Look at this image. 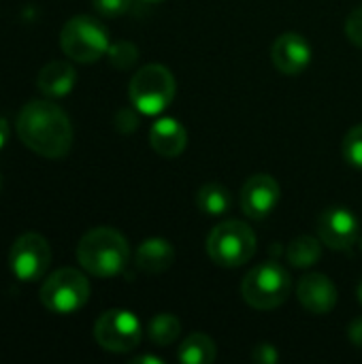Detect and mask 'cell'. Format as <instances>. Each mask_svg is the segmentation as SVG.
<instances>
[{
    "label": "cell",
    "mask_w": 362,
    "mask_h": 364,
    "mask_svg": "<svg viewBox=\"0 0 362 364\" xmlns=\"http://www.w3.org/2000/svg\"><path fill=\"white\" fill-rule=\"evenodd\" d=\"M15 130L19 141L41 158H64L73 147V124L68 115L49 100H30L21 107Z\"/></svg>",
    "instance_id": "cell-1"
},
{
    "label": "cell",
    "mask_w": 362,
    "mask_h": 364,
    "mask_svg": "<svg viewBox=\"0 0 362 364\" xmlns=\"http://www.w3.org/2000/svg\"><path fill=\"white\" fill-rule=\"evenodd\" d=\"M130 247L126 237L111 226L87 230L77 245V260L81 269L100 279L119 275L126 269Z\"/></svg>",
    "instance_id": "cell-2"
},
{
    "label": "cell",
    "mask_w": 362,
    "mask_h": 364,
    "mask_svg": "<svg viewBox=\"0 0 362 364\" xmlns=\"http://www.w3.org/2000/svg\"><path fill=\"white\" fill-rule=\"evenodd\" d=\"M292 292V279L288 269L275 260H265L254 267L241 282L243 301L258 311H273L282 307Z\"/></svg>",
    "instance_id": "cell-3"
},
{
    "label": "cell",
    "mask_w": 362,
    "mask_h": 364,
    "mask_svg": "<svg viewBox=\"0 0 362 364\" xmlns=\"http://www.w3.org/2000/svg\"><path fill=\"white\" fill-rule=\"evenodd\" d=\"M177 83L173 73L162 64L141 66L128 85V96L132 107L141 115H160L173 102Z\"/></svg>",
    "instance_id": "cell-4"
},
{
    "label": "cell",
    "mask_w": 362,
    "mask_h": 364,
    "mask_svg": "<svg viewBox=\"0 0 362 364\" xmlns=\"http://www.w3.org/2000/svg\"><path fill=\"white\" fill-rule=\"evenodd\" d=\"M256 254V235L250 224L241 220H226L218 224L207 237V256L213 264L237 269L250 262Z\"/></svg>",
    "instance_id": "cell-5"
},
{
    "label": "cell",
    "mask_w": 362,
    "mask_h": 364,
    "mask_svg": "<svg viewBox=\"0 0 362 364\" xmlns=\"http://www.w3.org/2000/svg\"><path fill=\"white\" fill-rule=\"evenodd\" d=\"M109 45L107 28L87 15L70 17L60 30V47L64 55L79 64L98 62L102 55H107Z\"/></svg>",
    "instance_id": "cell-6"
},
{
    "label": "cell",
    "mask_w": 362,
    "mask_h": 364,
    "mask_svg": "<svg viewBox=\"0 0 362 364\" xmlns=\"http://www.w3.org/2000/svg\"><path fill=\"white\" fill-rule=\"evenodd\" d=\"M90 282L77 269H58L51 273L38 292L41 305L55 316H70L83 309L90 301Z\"/></svg>",
    "instance_id": "cell-7"
},
{
    "label": "cell",
    "mask_w": 362,
    "mask_h": 364,
    "mask_svg": "<svg viewBox=\"0 0 362 364\" xmlns=\"http://www.w3.org/2000/svg\"><path fill=\"white\" fill-rule=\"evenodd\" d=\"M143 328L139 318L126 309H109L94 324V339L105 352L128 354L139 348Z\"/></svg>",
    "instance_id": "cell-8"
},
{
    "label": "cell",
    "mask_w": 362,
    "mask_h": 364,
    "mask_svg": "<svg viewBox=\"0 0 362 364\" xmlns=\"http://www.w3.org/2000/svg\"><path fill=\"white\" fill-rule=\"evenodd\" d=\"M51 264V247L38 232L21 235L9 252V269L15 279L28 284L41 279Z\"/></svg>",
    "instance_id": "cell-9"
},
{
    "label": "cell",
    "mask_w": 362,
    "mask_h": 364,
    "mask_svg": "<svg viewBox=\"0 0 362 364\" xmlns=\"http://www.w3.org/2000/svg\"><path fill=\"white\" fill-rule=\"evenodd\" d=\"M361 235L358 218L346 207H331L318 218V237L320 241L335 252L350 250Z\"/></svg>",
    "instance_id": "cell-10"
},
{
    "label": "cell",
    "mask_w": 362,
    "mask_h": 364,
    "mask_svg": "<svg viewBox=\"0 0 362 364\" xmlns=\"http://www.w3.org/2000/svg\"><path fill=\"white\" fill-rule=\"evenodd\" d=\"M280 194H282V190H280V183L275 177H271L267 173L252 175L241 188V196H239L241 211L250 220H265L277 207Z\"/></svg>",
    "instance_id": "cell-11"
},
{
    "label": "cell",
    "mask_w": 362,
    "mask_h": 364,
    "mask_svg": "<svg viewBox=\"0 0 362 364\" xmlns=\"http://www.w3.org/2000/svg\"><path fill=\"white\" fill-rule=\"evenodd\" d=\"M312 45L305 36L297 34V32H286L282 36L275 38V43L271 45V60L273 66L288 77H297L301 75L309 64H312Z\"/></svg>",
    "instance_id": "cell-12"
},
{
    "label": "cell",
    "mask_w": 362,
    "mask_h": 364,
    "mask_svg": "<svg viewBox=\"0 0 362 364\" xmlns=\"http://www.w3.org/2000/svg\"><path fill=\"white\" fill-rule=\"evenodd\" d=\"M297 299L312 316H326L337 305V288L322 273H309L299 279Z\"/></svg>",
    "instance_id": "cell-13"
},
{
    "label": "cell",
    "mask_w": 362,
    "mask_h": 364,
    "mask_svg": "<svg viewBox=\"0 0 362 364\" xmlns=\"http://www.w3.org/2000/svg\"><path fill=\"white\" fill-rule=\"evenodd\" d=\"M149 145L162 158H177L188 145V132L175 117H160L149 130Z\"/></svg>",
    "instance_id": "cell-14"
},
{
    "label": "cell",
    "mask_w": 362,
    "mask_h": 364,
    "mask_svg": "<svg viewBox=\"0 0 362 364\" xmlns=\"http://www.w3.org/2000/svg\"><path fill=\"white\" fill-rule=\"evenodd\" d=\"M77 83V73L70 62L53 60L38 70L36 87L49 98H64L73 92Z\"/></svg>",
    "instance_id": "cell-15"
},
{
    "label": "cell",
    "mask_w": 362,
    "mask_h": 364,
    "mask_svg": "<svg viewBox=\"0 0 362 364\" xmlns=\"http://www.w3.org/2000/svg\"><path fill=\"white\" fill-rule=\"evenodd\" d=\"M173 262H175V247L166 239H160V237H151L143 241L134 254L137 269L147 275L164 273L173 267Z\"/></svg>",
    "instance_id": "cell-16"
},
{
    "label": "cell",
    "mask_w": 362,
    "mask_h": 364,
    "mask_svg": "<svg viewBox=\"0 0 362 364\" xmlns=\"http://www.w3.org/2000/svg\"><path fill=\"white\" fill-rule=\"evenodd\" d=\"M218 356L215 341L205 333H192L177 348V358L183 364H211Z\"/></svg>",
    "instance_id": "cell-17"
},
{
    "label": "cell",
    "mask_w": 362,
    "mask_h": 364,
    "mask_svg": "<svg viewBox=\"0 0 362 364\" xmlns=\"http://www.w3.org/2000/svg\"><path fill=\"white\" fill-rule=\"evenodd\" d=\"M322 245L324 243L320 241V237L316 239L312 235H301L290 241L286 250V260L294 269H309L322 258Z\"/></svg>",
    "instance_id": "cell-18"
},
{
    "label": "cell",
    "mask_w": 362,
    "mask_h": 364,
    "mask_svg": "<svg viewBox=\"0 0 362 364\" xmlns=\"http://www.w3.org/2000/svg\"><path fill=\"white\" fill-rule=\"evenodd\" d=\"M230 205H233L230 192H228V188H224L220 183H205L196 192V207L205 215L220 218L230 211Z\"/></svg>",
    "instance_id": "cell-19"
},
{
    "label": "cell",
    "mask_w": 362,
    "mask_h": 364,
    "mask_svg": "<svg viewBox=\"0 0 362 364\" xmlns=\"http://www.w3.org/2000/svg\"><path fill=\"white\" fill-rule=\"evenodd\" d=\"M181 335V322L173 314H158L147 326V337L158 348H169Z\"/></svg>",
    "instance_id": "cell-20"
},
{
    "label": "cell",
    "mask_w": 362,
    "mask_h": 364,
    "mask_svg": "<svg viewBox=\"0 0 362 364\" xmlns=\"http://www.w3.org/2000/svg\"><path fill=\"white\" fill-rule=\"evenodd\" d=\"M107 58H109L111 66H115L119 70H126V68H130L139 60V49L130 41H117V43L109 45Z\"/></svg>",
    "instance_id": "cell-21"
},
{
    "label": "cell",
    "mask_w": 362,
    "mask_h": 364,
    "mask_svg": "<svg viewBox=\"0 0 362 364\" xmlns=\"http://www.w3.org/2000/svg\"><path fill=\"white\" fill-rule=\"evenodd\" d=\"M341 154H344V160L354 166V168H362V124L358 126H352L344 141H341Z\"/></svg>",
    "instance_id": "cell-22"
},
{
    "label": "cell",
    "mask_w": 362,
    "mask_h": 364,
    "mask_svg": "<svg viewBox=\"0 0 362 364\" xmlns=\"http://www.w3.org/2000/svg\"><path fill=\"white\" fill-rule=\"evenodd\" d=\"M92 4L105 17H119L130 11L132 0H92Z\"/></svg>",
    "instance_id": "cell-23"
},
{
    "label": "cell",
    "mask_w": 362,
    "mask_h": 364,
    "mask_svg": "<svg viewBox=\"0 0 362 364\" xmlns=\"http://www.w3.org/2000/svg\"><path fill=\"white\" fill-rule=\"evenodd\" d=\"M346 34L352 41V45H356V47L362 49V6H356L350 13V17L346 21Z\"/></svg>",
    "instance_id": "cell-24"
},
{
    "label": "cell",
    "mask_w": 362,
    "mask_h": 364,
    "mask_svg": "<svg viewBox=\"0 0 362 364\" xmlns=\"http://www.w3.org/2000/svg\"><path fill=\"white\" fill-rule=\"evenodd\" d=\"M137 113H139V111H137L134 107H132V109H119V111L115 113V126H117V130L124 132V134L132 132V130L139 126Z\"/></svg>",
    "instance_id": "cell-25"
},
{
    "label": "cell",
    "mask_w": 362,
    "mask_h": 364,
    "mask_svg": "<svg viewBox=\"0 0 362 364\" xmlns=\"http://www.w3.org/2000/svg\"><path fill=\"white\" fill-rule=\"evenodd\" d=\"M252 358L260 364H275L280 360V354H277L275 346H271V343H260V346H256Z\"/></svg>",
    "instance_id": "cell-26"
},
{
    "label": "cell",
    "mask_w": 362,
    "mask_h": 364,
    "mask_svg": "<svg viewBox=\"0 0 362 364\" xmlns=\"http://www.w3.org/2000/svg\"><path fill=\"white\" fill-rule=\"evenodd\" d=\"M348 337H350V341L362 350V318L358 320H354L352 324H350V328H348Z\"/></svg>",
    "instance_id": "cell-27"
},
{
    "label": "cell",
    "mask_w": 362,
    "mask_h": 364,
    "mask_svg": "<svg viewBox=\"0 0 362 364\" xmlns=\"http://www.w3.org/2000/svg\"><path fill=\"white\" fill-rule=\"evenodd\" d=\"M132 364H164V360L160 358V356H151V354H147V356H137Z\"/></svg>",
    "instance_id": "cell-28"
},
{
    "label": "cell",
    "mask_w": 362,
    "mask_h": 364,
    "mask_svg": "<svg viewBox=\"0 0 362 364\" xmlns=\"http://www.w3.org/2000/svg\"><path fill=\"white\" fill-rule=\"evenodd\" d=\"M6 141H9V122L0 117V149L6 145Z\"/></svg>",
    "instance_id": "cell-29"
},
{
    "label": "cell",
    "mask_w": 362,
    "mask_h": 364,
    "mask_svg": "<svg viewBox=\"0 0 362 364\" xmlns=\"http://www.w3.org/2000/svg\"><path fill=\"white\" fill-rule=\"evenodd\" d=\"M356 296H358V303L362 305V282L358 284V288H356Z\"/></svg>",
    "instance_id": "cell-30"
},
{
    "label": "cell",
    "mask_w": 362,
    "mask_h": 364,
    "mask_svg": "<svg viewBox=\"0 0 362 364\" xmlns=\"http://www.w3.org/2000/svg\"><path fill=\"white\" fill-rule=\"evenodd\" d=\"M145 2H160V0H145Z\"/></svg>",
    "instance_id": "cell-31"
},
{
    "label": "cell",
    "mask_w": 362,
    "mask_h": 364,
    "mask_svg": "<svg viewBox=\"0 0 362 364\" xmlns=\"http://www.w3.org/2000/svg\"><path fill=\"white\" fill-rule=\"evenodd\" d=\"M0 190H2V175H0Z\"/></svg>",
    "instance_id": "cell-32"
},
{
    "label": "cell",
    "mask_w": 362,
    "mask_h": 364,
    "mask_svg": "<svg viewBox=\"0 0 362 364\" xmlns=\"http://www.w3.org/2000/svg\"><path fill=\"white\" fill-rule=\"evenodd\" d=\"M361 250H362V237H361Z\"/></svg>",
    "instance_id": "cell-33"
}]
</instances>
